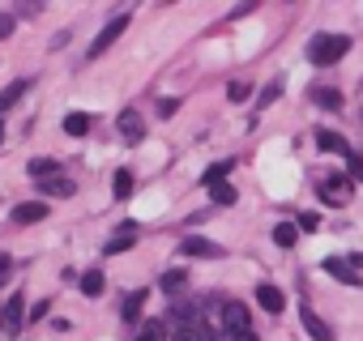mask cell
Segmentation results:
<instances>
[{"label":"cell","instance_id":"22","mask_svg":"<svg viewBox=\"0 0 363 341\" xmlns=\"http://www.w3.org/2000/svg\"><path fill=\"white\" fill-rule=\"evenodd\" d=\"M22 90H26V81H13V86H5V90H0V115H5L18 98H22Z\"/></svg>","mask_w":363,"mask_h":341},{"label":"cell","instance_id":"33","mask_svg":"<svg viewBox=\"0 0 363 341\" xmlns=\"http://www.w3.org/2000/svg\"><path fill=\"white\" fill-rule=\"evenodd\" d=\"M9 269H13V265H9V256H5V252H0V282H5V277H9Z\"/></svg>","mask_w":363,"mask_h":341},{"label":"cell","instance_id":"12","mask_svg":"<svg viewBox=\"0 0 363 341\" xmlns=\"http://www.w3.org/2000/svg\"><path fill=\"white\" fill-rule=\"evenodd\" d=\"M299 316H303V328H308V337H312V341H333L329 324H325V320H316V311H299Z\"/></svg>","mask_w":363,"mask_h":341},{"label":"cell","instance_id":"35","mask_svg":"<svg viewBox=\"0 0 363 341\" xmlns=\"http://www.w3.org/2000/svg\"><path fill=\"white\" fill-rule=\"evenodd\" d=\"M0 328H5V307H0Z\"/></svg>","mask_w":363,"mask_h":341},{"label":"cell","instance_id":"15","mask_svg":"<svg viewBox=\"0 0 363 341\" xmlns=\"http://www.w3.org/2000/svg\"><path fill=\"white\" fill-rule=\"evenodd\" d=\"M30 175L43 184V180H52V175H60V162H52V158H35V162H30Z\"/></svg>","mask_w":363,"mask_h":341},{"label":"cell","instance_id":"18","mask_svg":"<svg viewBox=\"0 0 363 341\" xmlns=\"http://www.w3.org/2000/svg\"><path fill=\"white\" fill-rule=\"evenodd\" d=\"M133 341H167V324L162 320H150V324H141L137 328V337Z\"/></svg>","mask_w":363,"mask_h":341},{"label":"cell","instance_id":"11","mask_svg":"<svg viewBox=\"0 0 363 341\" xmlns=\"http://www.w3.org/2000/svg\"><path fill=\"white\" fill-rule=\"evenodd\" d=\"M137 243V226H120L116 235H111V243H107V256H116V252H128Z\"/></svg>","mask_w":363,"mask_h":341},{"label":"cell","instance_id":"3","mask_svg":"<svg viewBox=\"0 0 363 341\" xmlns=\"http://www.w3.org/2000/svg\"><path fill=\"white\" fill-rule=\"evenodd\" d=\"M124 30H128V18H124V13H120V18H111V22L99 30V39L90 43V56H103V52H107V47H111V43H116Z\"/></svg>","mask_w":363,"mask_h":341},{"label":"cell","instance_id":"29","mask_svg":"<svg viewBox=\"0 0 363 341\" xmlns=\"http://www.w3.org/2000/svg\"><path fill=\"white\" fill-rule=\"evenodd\" d=\"M175 107H179L175 98H162V103H158V115H162V120H171V115H175Z\"/></svg>","mask_w":363,"mask_h":341},{"label":"cell","instance_id":"23","mask_svg":"<svg viewBox=\"0 0 363 341\" xmlns=\"http://www.w3.org/2000/svg\"><path fill=\"white\" fill-rule=\"evenodd\" d=\"M82 290H86L90 299H99V294H103V273H99V269H90V273H82Z\"/></svg>","mask_w":363,"mask_h":341},{"label":"cell","instance_id":"1","mask_svg":"<svg viewBox=\"0 0 363 341\" xmlns=\"http://www.w3.org/2000/svg\"><path fill=\"white\" fill-rule=\"evenodd\" d=\"M346 52H350V39L346 35H316L308 43V60L312 64H337Z\"/></svg>","mask_w":363,"mask_h":341},{"label":"cell","instance_id":"19","mask_svg":"<svg viewBox=\"0 0 363 341\" xmlns=\"http://www.w3.org/2000/svg\"><path fill=\"white\" fill-rule=\"evenodd\" d=\"M65 132H69V137H86V132H90V115H82V111L65 115Z\"/></svg>","mask_w":363,"mask_h":341},{"label":"cell","instance_id":"36","mask_svg":"<svg viewBox=\"0 0 363 341\" xmlns=\"http://www.w3.org/2000/svg\"><path fill=\"white\" fill-rule=\"evenodd\" d=\"M0 141H5V128H0Z\"/></svg>","mask_w":363,"mask_h":341},{"label":"cell","instance_id":"34","mask_svg":"<svg viewBox=\"0 0 363 341\" xmlns=\"http://www.w3.org/2000/svg\"><path fill=\"white\" fill-rule=\"evenodd\" d=\"M231 341H257V333H244V337H231Z\"/></svg>","mask_w":363,"mask_h":341},{"label":"cell","instance_id":"20","mask_svg":"<svg viewBox=\"0 0 363 341\" xmlns=\"http://www.w3.org/2000/svg\"><path fill=\"white\" fill-rule=\"evenodd\" d=\"M316 145H320L325 154H350V149H346V141H342L337 132H316Z\"/></svg>","mask_w":363,"mask_h":341},{"label":"cell","instance_id":"31","mask_svg":"<svg viewBox=\"0 0 363 341\" xmlns=\"http://www.w3.org/2000/svg\"><path fill=\"white\" fill-rule=\"evenodd\" d=\"M13 35V18L9 13H0V39H9Z\"/></svg>","mask_w":363,"mask_h":341},{"label":"cell","instance_id":"6","mask_svg":"<svg viewBox=\"0 0 363 341\" xmlns=\"http://www.w3.org/2000/svg\"><path fill=\"white\" fill-rule=\"evenodd\" d=\"M346 192H350V188H346V180H337V175H320V197H325V201L342 205V201H346Z\"/></svg>","mask_w":363,"mask_h":341},{"label":"cell","instance_id":"25","mask_svg":"<svg viewBox=\"0 0 363 341\" xmlns=\"http://www.w3.org/2000/svg\"><path fill=\"white\" fill-rule=\"evenodd\" d=\"M312 98H316L325 111H337V107H342V94H337V90H316Z\"/></svg>","mask_w":363,"mask_h":341},{"label":"cell","instance_id":"30","mask_svg":"<svg viewBox=\"0 0 363 341\" xmlns=\"http://www.w3.org/2000/svg\"><path fill=\"white\" fill-rule=\"evenodd\" d=\"M316 226H320V218H316V214H303V218H299V231H316Z\"/></svg>","mask_w":363,"mask_h":341},{"label":"cell","instance_id":"8","mask_svg":"<svg viewBox=\"0 0 363 341\" xmlns=\"http://www.w3.org/2000/svg\"><path fill=\"white\" fill-rule=\"evenodd\" d=\"M179 252H184V256H206V260L223 256L218 243H210V239H184V243H179Z\"/></svg>","mask_w":363,"mask_h":341},{"label":"cell","instance_id":"10","mask_svg":"<svg viewBox=\"0 0 363 341\" xmlns=\"http://www.w3.org/2000/svg\"><path fill=\"white\" fill-rule=\"evenodd\" d=\"M39 188H43L48 197H73V192H77V184H73L69 175H52V180H43Z\"/></svg>","mask_w":363,"mask_h":341},{"label":"cell","instance_id":"9","mask_svg":"<svg viewBox=\"0 0 363 341\" xmlns=\"http://www.w3.org/2000/svg\"><path fill=\"white\" fill-rule=\"evenodd\" d=\"M325 273H333V277L346 282V286H359V282H363V277H354V265H346V260H337V256L325 260Z\"/></svg>","mask_w":363,"mask_h":341},{"label":"cell","instance_id":"5","mask_svg":"<svg viewBox=\"0 0 363 341\" xmlns=\"http://www.w3.org/2000/svg\"><path fill=\"white\" fill-rule=\"evenodd\" d=\"M257 303H261L269 316L286 311V299H282V290H278V286H257Z\"/></svg>","mask_w":363,"mask_h":341},{"label":"cell","instance_id":"14","mask_svg":"<svg viewBox=\"0 0 363 341\" xmlns=\"http://www.w3.org/2000/svg\"><path fill=\"white\" fill-rule=\"evenodd\" d=\"M158 286H162L167 294H179V290H189V273H184V269H167Z\"/></svg>","mask_w":363,"mask_h":341},{"label":"cell","instance_id":"28","mask_svg":"<svg viewBox=\"0 0 363 341\" xmlns=\"http://www.w3.org/2000/svg\"><path fill=\"white\" fill-rule=\"evenodd\" d=\"M346 162H350V180H359V175H363V158L350 149V154H346Z\"/></svg>","mask_w":363,"mask_h":341},{"label":"cell","instance_id":"16","mask_svg":"<svg viewBox=\"0 0 363 341\" xmlns=\"http://www.w3.org/2000/svg\"><path fill=\"white\" fill-rule=\"evenodd\" d=\"M295 239H299V226L295 222H278L274 226V243L278 248H295Z\"/></svg>","mask_w":363,"mask_h":341},{"label":"cell","instance_id":"13","mask_svg":"<svg viewBox=\"0 0 363 341\" xmlns=\"http://www.w3.org/2000/svg\"><path fill=\"white\" fill-rule=\"evenodd\" d=\"M171 341H214V333L197 320V324H179V333H175Z\"/></svg>","mask_w":363,"mask_h":341},{"label":"cell","instance_id":"2","mask_svg":"<svg viewBox=\"0 0 363 341\" xmlns=\"http://www.w3.org/2000/svg\"><path fill=\"white\" fill-rule=\"evenodd\" d=\"M223 324H227L231 337H244V333H252V311L244 303H227L223 307Z\"/></svg>","mask_w":363,"mask_h":341},{"label":"cell","instance_id":"7","mask_svg":"<svg viewBox=\"0 0 363 341\" xmlns=\"http://www.w3.org/2000/svg\"><path fill=\"white\" fill-rule=\"evenodd\" d=\"M43 218H48V205H43V201H26V205H18V209H13V222H22V226L43 222Z\"/></svg>","mask_w":363,"mask_h":341},{"label":"cell","instance_id":"21","mask_svg":"<svg viewBox=\"0 0 363 341\" xmlns=\"http://www.w3.org/2000/svg\"><path fill=\"white\" fill-rule=\"evenodd\" d=\"M22 320H26V316H22V294H13V303L5 307V328H9V333H18V328H22Z\"/></svg>","mask_w":363,"mask_h":341},{"label":"cell","instance_id":"27","mask_svg":"<svg viewBox=\"0 0 363 341\" xmlns=\"http://www.w3.org/2000/svg\"><path fill=\"white\" fill-rule=\"evenodd\" d=\"M278 94H282V81H274V86H265V90H261V98H257V107H269V103H274Z\"/></svg>","mask_w":363,"mask_h":341},{"label":"cell","instance_id":"17","mask_svg":"<svg viewBox=\"0 0 363 341\" xmlns=\"http://www.w3.org/2000/svg\"><path fill=\"white\" fill-rule=\"evenodd\" d=\"M145 299H150V294H145V290H133V294H128V299H124V311H120V316H124V320H128V324H133V320H137V316H141V307H145Z\"/></svg>","mask_w":363,"mask_h":341},{"label":"cell","instance_id":"4","mask_svg":"<svg viewBox=\"0 0 363 341\" xmlns=\"http://www.w3.org/2000/svg\"><path fill=\"white\" fill-rule=\"evenodd\" d=\"M120 132H124V141H128V145H137V141H141V132H145L141 111H120Z\"/></svg>","mask_w":363,"mask_h":341},{"label":"cell","instance_id":"26","mask_svg":"<svg viewBox=\"0 0 363 341\" xmlns=\"http://www.w3.org/2000/svg\"><path fill=\"white\" fill-rule=\"evenodd\" d=\"M111 192H116V197H128V192H133V175H128V170H116Z\"/></svg>","mask_w":363,"mask_h":341},{"label":"cell","instance_id":"32","mask_svg":"<svg viewBox=\"0 0 363 341\" xmlns=\"http://www.w3.org/2000/svg\"><path fill=\"white\" fill-rule=\"evenodd\" d=\"M231 98H235V103H240V98H248V86H244V81H235V86H231Z\"/></svg>","mask_w":363,"mask_h":341},{"label":"cell","instance_id":"24","mask_svg":"<svg viewBox=\"0 0 363 341\" xmlns=\"http://www.w3.org/2000/svg\"><path fill=\"white\" fill-rule=\"evenodd\" d=\"M210 197H214V205H235V188H231L227 180H223V184H214V188H210Z\"/></svg>","mask_w":363,"mask_h":341}]
</instances>
